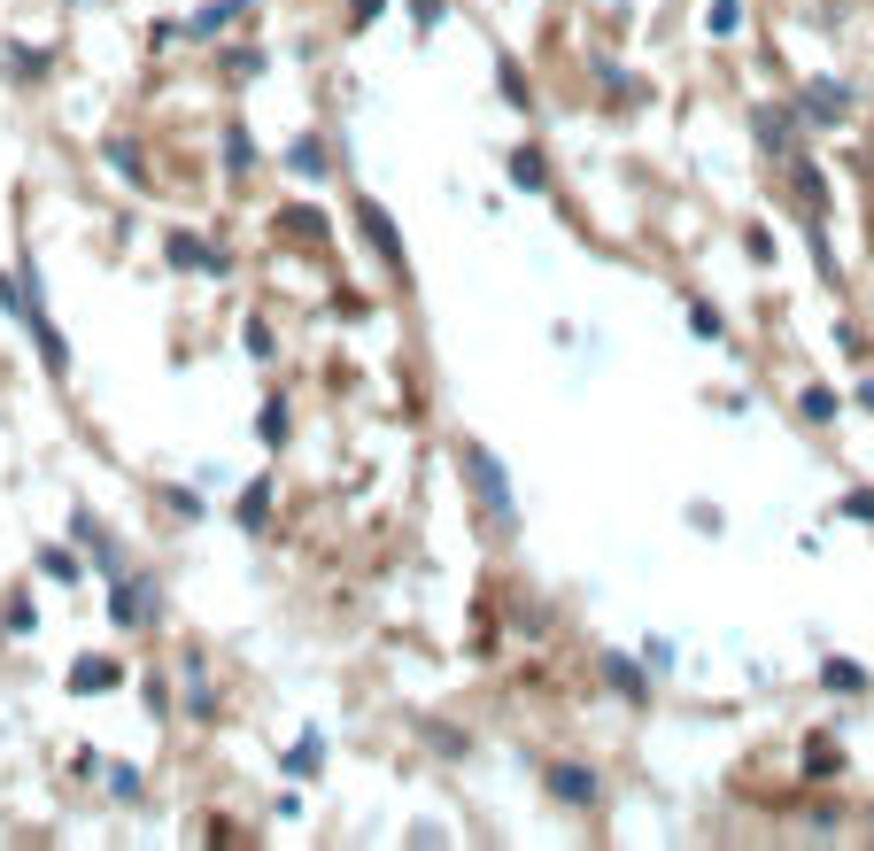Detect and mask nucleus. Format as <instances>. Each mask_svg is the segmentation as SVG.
I'll use <instances>...</instances> for the list:
<instances>
[{"mask_svg":"<svg viewBox=\"0 0 874 851\" xmlns=\"http://www.w3.org/2000/svg\"><path fill=\"white\" fill-rule=\"evenodd\" d=\"M465 465H472V480H480L488 511H496V527H511V496H503V472H496V457H488V449H472Z\"/></svg>","mask_w":874,"mask_h":851,"instance_id":"obj_1","label":"nucleus"},{"mask_svg":"<svg viewBox=\"0 0 874 851\" xmlns=\"http://www.w3.org/2000/svg\"><path fill=\"white\" fill-rule=\"evenodd\" d=\"M364 240H372L379 256H387V264L403 271V240H395V225H387V209H372V202H364Z\"/></svg>","mask_w":874,"mask_h":851,"instance_id":"obj_2","label":"nucleus"},{"mask_svg":"<svg viewBox=\"0 0 874 851\" xmlns=\"http://www.w3.org/2000/svg\"><path fill=\"white\" fill-rule=\"evenodd\" d=\"M233 16H248V0H217V8H202V16L186 24V39H217V31L233 24Z\"/></svg>","mask_w":874,"mask_h":851,"instance_id":"obj_3","label":"nucleus"},{"mask_svg":"<svg viewBox=\"0 0 874 851\" xmlns=\"http://www.w3.org/2000/svg\"><path fill=\"white\" fill-rule=\"evenodd\" d=\"M797 109H813V117H828V124H836V117L851 109V101H844V86H836V78H820V86H805V101H797Z\"/></svg>","mask_w":874,"mask_h":851,"instance_id":"obj_4","label":"nucleus"},{"mask_svg":"<svg viewBox=\"0 0 874 851\" xmlns=\"http://www.w3.org/2000/svg\"><path fill=\"white\" fill-rule=\"evenodd\" d=\"M140 588H147V581H117V596H109V612H117L124 627H140V619H147V596H140Z\"/></svg>","mask_w":874,"mask_h":851,"instance_id":"obj_5","label":"nucleus"},{"mask_svg":"<svg viewBox=\"0 0 874 851\" xmlns=\"http://www.w3.org/2000/svg\"><path fill=\"white\" fill-rule=\"evenodd\" d=\"M735 24H743V0H712V39H735Z\"/></svg>","mask_w":874,"mask_h":851,"instance_id":"obj_6","label":"nucleus"},{"mask_svg":"<svg viewBox=\"0 0 874 851\" xmlns=\"http://www.w3.org/2000/svg\"><path fill=\"white\" fill-rule=\"evenodd\" d=\"M70 681H78V689H109V681H117V666H109V658H86Z\"/></svg>","mask_w":874,"mask_h":851,"instance_id":"obj_7","label":"nucleus"},{"mask_svg":"<svg viewBox=\"0 0 874 851\" xmlns=\"http://www.w3.org/2000/svg\"><path fill=\"white\" fill-rule=\"evenodd\" d=\"M557 790H565V797H581V805H588V797H596V782H588L581 766H557Z\"/></svg>","mask_w":874,"mask_h":851,"instance_id":"obj_8","label":"nucleus"},{"mask_svg":"<svg viewBox=\"0 0 874 851\" xmlns=\"http://www.w3.org/2000/svg\"><path fill=\"white\" fill-rule=\"evenodd\" d=\"M287 163H294V171H310V178H318V171H325V147H318V140H294V155H287Z\"/></svg>","mask_w":874,"mask_h":851,"instance_id":"obj_9","label":"nucleus"},{"mask_svg":"<svg viewBox=\"0 0 874 851\" xmlns=\"http://www.w3.org/2000/svg\"><path fill=\"white\" fill-rule=\"evenodd\" d=\"M511 178H519V186H542V155H534V147H519V155H511Z\"/></svg>","mask_w":874,"mask_h":851,"instance_id":"obj_10","label":"nucleus"},{"mask_svg":"<svg viewBox=\"0 0 874 851\" xmlns=\"http://www.w3.org/2000/svg\"><path fill=\"white\" fill-rule=\"evenodd\" d=\"M828 689H867V674H859L851 658H836V666H828Z\"/></svg>","mask_w":874,"mask_h":851,"instance_id":"obj_11","label":"nucleus"},{"mask_svg":"<svg viewBox=\"0 0 874 851\" xmlns=\"http://www.w3.org/2000/svg\"><path fill=\"white\" fill-rule=\"evenodd\" d=\"M287 774H318V735H310V743H294V759H287Z\"/></svg>","mask_w":874,"mask_h":851,"instance_id":"obj_12","label":"nucleus"},{"mask_svg":"<svg viewBox=\"0 0 874 851\" xmlns=\"http://www.w3.org/2000/svg\"><path fill=\"white\" fill-rule=\"evenodd\" d=\"M805 418H836V395H828V387H805Z\"/></svg>","mask_w":874,"mask_h":851,"instance_id":"obj_13","label":"nucleus"},{"mask_svg":"<svg viewBox=\"0 0 874 851\" xmlns=\"http://www.w3.org/2000/svg\"><path fill=\"white\" fill-rule=\"evenodd\" d=\"M39 565H47L55 581H78V558H70V550H47V558H39Z\"/></svg>","mask_w":874,"mask_h":851,"instance_id":"obj_14","label":"nucleus"}]
</instances>
